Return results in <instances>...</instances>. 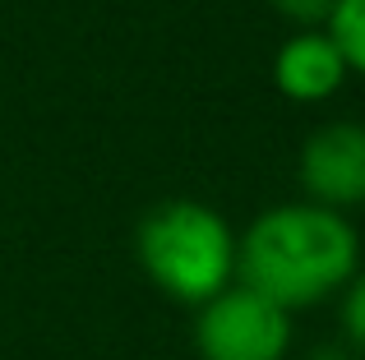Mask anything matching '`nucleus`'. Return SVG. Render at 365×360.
<instances>
[{
	"instance_id": "nucleus-1",
	"label": "nucleus",
	"mask_w": 365,
	"mask_h": 360,
	"mask_svg": "<svg viewBox=\"0 0 365 360\" xmlns=\"http://www.w3.org/2000/svg\"><path fill=\"white\" fill-rule=\"evenodd\" d=\"M361 268V231L351 213L310 198H282L236 235V282L264 291L292 314L338 300Z\"/></svg>"
},
{
	"instance_id": "nucleus-2",
	"label": "nucleus",
	"mask_w": 365,
	"mask_h": 360,
	"mask_svg": "<svg viewBox=\"0 0 365 360\" xmlns=\"http://www.w3.org/2000/svg\"><path fill=\"white\" fill-rule=\"evenodd\" d=\"M236 235L204 198H162L134 222V263L171 305L195 309L236 282Z\"/></svg>"
},
{
	"instance_id": "nucleus-3",
	"label": "nucleus",
	"mask_w": 365,
	"mask_h": 360,
	"mask_svg": "<svg viewBox=\"0 0 365 360\" xmlns=\"http://www.w3.org/2000/svg\"><path fill=\"white\" fill-rule=\"evenodd\" d=\"M292 309L268 300L264 291L232 282L213 300L195 305V342L199 360H287L296 342Z\"/></svg>"
},
{
	"instance_id": "nucleus-4",
	"label": "nucleus",
	"mask_w": 365,
	"mask_h": 360,
	"mask_svg": "<svg viewBox=\"0 0 365 360\" xmlns=\"http://www.w3.org/2000/svg\"><path fill=\"white\" fill-rule=\"evenodd\" d=\"M296 180H301V198L310 203L338 213L365 208V120L338 116L314 125L296 153Z\"/></svg>"
},
{
	"instance_id": "nucleus-5",
	"label": "nucleus",
	"mask_w": 365,
	"mask_h": 360,
	"mask_svg": "<svg viewBox=\"0 0 365 360\" xmlns=\"http://www.w3.org/2000/svg\"><path fill=\"white\" fill-rule=\"evenodd\" d=\"M268 74H273V88L287 102H301V107L333 102L351 79V70H347L329 28H292L277 42Z\"/></svg>"
},
{
	"instance_id": "nucleus-6",
	"label": "nucleus",
	"mask_w": 365,
	"mask_h": 360,
	"mask_svg": "<svg viewBox=\"0 0 365 360\" xmlns=\"http://www.w3.org/2000/svg\"><path fill=\"white\" fill-rule=\"evenodd\" d=\"M324 28L333 33L347 70L356 74V79H365V0H338Z\"/></svg>"
},
{
	"instance_id": "nucleus-7",
	"label": "nucleus",
	"mask_w": 365,
	"mask_h": 360,
	"mask_svg": "<svg viewBox=\"0 0 365 360\" xmlns=\"http://www.w3.org/2000/svg\"><path fill=\"white\" fill-rule=\"evenodd\" d=\"M338 324H342V342L365 360V268L347 282V291L338 296Z\"/></svg>"
},
{
	"instance_id": "nucleus-8",
	"label": "nucleus",
	"mask_w": 365,
	"mask_h": 360,
	"mask_svg": "<svg viewBox=\"0 0 365 360\" xmlns=\"http://www.w3.org/2000/svg\"><path fill=\"white\" fill-rule=\"evenodd\" d=\"M338 0H268L277 18H287L292 28H324Z\"/></svg>"
},
{
	"instance_id": "nucleus-9",
	"label": "nucleus",
	"mask_w": 365,
	"mask_h": 360,
	"mask_svg": "<svg viewBox=\"0 0 365 360\" xmlns=\"http://www.w3.org/2000/svg\"><path fill=\"white\" fill-rule=\"evenodd\" d=\"M305 360H361V356L351 351L347 342H324V346H314V351L305 356Z\"/></svg>"
}]
</instances>
